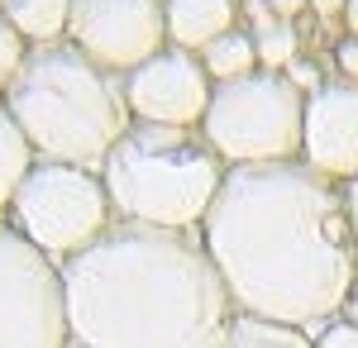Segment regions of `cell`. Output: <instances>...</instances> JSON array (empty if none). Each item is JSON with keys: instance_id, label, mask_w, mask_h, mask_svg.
Segmentation results:
<instances>
[{"instance_id": "cell-19", "label": "cell", "mask_w": 358, "mask_h": 348, "mask_svg": "<svg viewBox=\"0 0 358 348\" xmlns=\"http://www.w3.org/2000/svg\"><path fill=\"white\" fill-rule=\"evenodd\" d=\"M282 72H287V81H292V86H296L301 96L320 91V67H315V62H306V57H292V62H287Z\"/></svg>"}, {"instance_id": "cell-12", "label": "cell", "mask_w": 358, "mask_h": 348, "mask_svg": "<svg viewBox=\"0 0 358 348\" xmlns=\"http://www.w3.org/2000/svg\"><path fill=\"white\" fill-rule=\"evenodd\" d=\"M0 15H5V20L15 24V34L34 48V43H57V38L67 34L72 0H0Z\"/></svg>"}, {"instance_id": "cell-13", "label": "cell", "mask_w": 358, "mask_h": 348, "mask_svg": "<svg viewBox=\"0 0 358 348\" xmlns=\"http://www.w3.org/2000/svg\"><path fill=\"white\" fill-rule=\"evenodd\" d=\"M201 67L210 72V81H234V77H248L253 67H258V43H253V34L248 29H229V34H220L215 43H206L201 48Z\"/></svg>"}, {"instance_id": "cell-18", "label": "cell", "mask_w": 358, "mask_h": 348, "mask_svg": "<svg viewBox=\"0 0 358 348\" xmlns=\"http://www.w3.org/2000/svg\"><path fill=\"white\" fill-rule=\"evenodd\" d=\"M310 339H315V348H358V324H349L344 315H339V320L320 324Z\"/></svg>"}, {"instance_id": "cell-3", "label": "cell", "mask_w": 358, "mask_h": 348, "mask_svg": "<svg viewBox=\"0 0 358 348\" xmlns=\"http://www.w3.org/2000/svg\"><path fill=\"white\" fill-rule=\"evenodd\" d=\"M5 106L15 115L20 134L29 138L34 158L72 162L91 172L106 167L110 148L134 124L124 101V77L91 62L67 38L29 48L5 91Z\"/></svg>"}, {"instance_id": "cell-24", "label": "cell", "mask_w": 358, "mask_h": 348, "mask_svg": "<svg viewBox=\"0 0 358 348\" xmlns=\"http://www.w3.org/2000/svg\"><path fill=\"white\" fill-rule=\"evenodd\" d=\"M349 324H358V282H354V291H349V300H344V310H339Z\"/></svg>"}, {"instance_id": "cell-7", "label": "cell", "mask_w": 358, "mask_h": 348, "mask_svg": "<svg viewBox=\"0 0 358 348\" xmlns=\"http://www.w3.org/2000/svg\"><path fill=\"white\" fill-rule=\"evenodd\" d=\"M0 348H72L62 268L0 215Z\"/></svg>"}, {"instance_id": "cell-22", "label": "cell", "mask_w": 358, "mask_h": 348, "mask_svg": "<svg viewBox=\"0 0 358 348\" xmlns=\"http://www.w3.org/2000/svg\"><path fill=\"white\" fill-rule=\"evenodd\" d=\"M306 5H310L320 20H334V15H344V5H349V0H306Z\"/></svg>"}, {"instance_id": "cell-9", "label": "cell", "mask_w": 358, "mask_h": 348, "mask_svg": "<svg viewBox=\"0 0 358 348\" xmlns=\"http://www.w3.org/2000/svg\"><path fill=\"white\" fill-rule=\"evenodd\" d=\"M210 96H215V81L201 67V57L187 48H172V43L148 62H138L134 72H124V101L138 124L201 129Z\"/></svg>"}, {"instance_id": "cell-14", "label": "cell", "mask_w": 358, "mask_h": 348, "mask_svg": "<svg viewBox=\"0 0 358 348\" xmlns=\"http://www.w3.org/2000/svg\"><path fill=\"white\" fill-rule=\"evenodd\" d=\"M29 167H34V148H29V138L20 134L15 115H10L5 96H0V215L10 210V201H15V191H20Z\"/></svg>"}, {"instance_id": "cell-10", "label": "cell", "mask_w": 358, "mask_h": 348, "mask_svg": "<svg viewBox=\"0 0 358 348\" xmlns=\"http://www.w3.org/2000/svg\"><path fill=\"white\" fill-rule=\"evenodd\" d=\"M301 162L325 177H358V81H320V91L306 96L301 124Z\"/></svg>"}, {"instance_id": "cell-16", "label": "cell", "mask_w": 358, "mask_h": 348, "mask_svg": "<svg viewBox=\"0 0 358 348\" xmlns=\"http://www.w3.org/2000/svg\"><path fill=\"white\" fill-rule=\"evenodd\" d=\"M253 43H258V62H263L268 72H282V67L296 57V29H292V20H277V24L258 29Z\"/></svg>"}, {"instance_id": "cell-1", "label": "cell", "mask_w": 358, "mask_h": 348, "mask_svg": "<svg viewBox=\"0 0 358 348\" xmlns=\"http://www.w3.org/2000/svg\"><path fill=\"white\" fill-rule=\"evenodd\" d=\"M201 243L239 315L315 334L339 320L358 282L344 187L310 162H244L224 172Z\"/></svg>"}, {"instance_id": "cell-25", "label": "cell", "mask_w": 358, "mask_h": 348, "mask_svg": "<svg viewBox=\"0 0 358 348\" xmlns=\"http://www.w3.org/2000/svg\"><path fill=\"white\" fill-rule=\"evenodd\" d=\"M344 24L358 34V0H349V5H344Z\"/></svg>"}, {"instance_id": "cell-2", "label": "cell", "mask_w": 358, "mask_h": 348, "mask_svg": "<svg viewBox=\"0 0 358 348\" xmlns=\"http://www.w3.org/2000/svg\"><path fill=\"white\" fill-rule=\"evenodd\" d=\"M72 348H220L234 300L187 229L115 219L62 263Z\"/></svg>"}, {"instance_id": "cell-5", "label": "cell", "mask_w": 358, "mask_h": 348, "mask_svg": "<svg viewBox=\"0 0 358 348\" xmlns=\"http://www.w3.org/2000/svg\"><path fill=\"white\" fill-rule=\"evenodd\" d=\"M306 96L287 81V72H248L234 81H215L210 110L201 119L206 143L229 167L244 162H287L301 153Z\"/></svg>"}, {"instance_id": "cell-17", "label": "cell", "mask_w": 358, "mask_h": 348, "mask_svg": "<svg viewBox=\"0 0 358 348\" xmlns=\"http://www.w3.org/2000/svg\"><path fill=\"white\" fill-rule=\"evenodd\" d=\"M29 43L15 34V24L0 15V96L10 91V81H15V72H20V62H24Z\"/></svg>"}, {"instance_id": "cell-4", "label": "cell", "mask_w": 358, "mask_h": 348, "mask_svg": "<svg viewBox=\"0 0 358 348\" xmlns=\"http://www.w3.org/2000/svg\"><path fill=\"white\" fill-rule=\"evenodd\" d=\"M224 158L206 143L201 129L172 124H129L110 148L101 182L110 196L115 219L158 224V229H192L201 224L215 191L224 182Z\"/></svg>"}, {"instance_id": "cell-6", "label": "cell", "mask_w": 358, "mask_h": 348, "mask_svg": "<svg viewBox=\"0 0 358 348\" xmlns=\"http://www.w3.org/2000/svg\"><path fill=\"white\" fill-rule=\"evenodd\" d=\"M5 219L24 234L43 258H53L57 268L67 258L86 253L115 224L110 196L101 172L91 167H72V162H43L34 158L24 182L15 191Z\"/></svg>"}, {"instance_id": "cell-21", "label": "cell", "mask_w": 358, "mask_h": 348, "mask_svg": "<svg viewBox=\"0 0 358 348\" xmlns=\"http://www.w3.org/2000/svg\"><path fill=\"white\" fill-rule=\"evenodd\" d=\"M344 210H349V229H354V253H358V177H349V187H344Z\"/></svg>"}, {"instance_id": "cell-23", "label": "cell", "mask_w": 358, "mask_h": 348, "mask_svg": "<svg viewBox=\"0 0 358 348\" xmlns=\"http://www.w3.org/2000/svg\"><path fill=\"white\" fill-rule=\"evenodd\" d=\"M268 10L277 20H296V10H306V0H268Z\"/></svg>"}, {"instance_id": "cell-8", "label": "cell", "mask_w": 358, "mask_h": 348, "mask_svg": "<svg viewBox=\"0 0 358 348\" xmlns=\"http://www.w3.org/2000/svg\"><path fill=\"white\" fill-rule=\"evenodd\" d=\"M67 43H77L106 72L124 77L167 48L163 0H72Z\"/></svg>"}, {"instance_id": "cell-20", "label": "cell", "mask_w": 358, "mask_h": 348, "mask_svg": "<svg viewBox=\"0 0 358 348\" xmlns=\"http://www.w3.org/2000/svg\"><path fill=\"white\" fill-rule=\"evenodd\" d=\"M334 62H339V72H344L349 81H358V34H354V38H344V43L334 48Z\"/></svg>"}, {"instance_id": "cell-11", "label": "cell", "mask_w": 358, "mask_h": 348, "mask_svg": "<svg viewBox=\"0 0 358 348\" xmlns=\"http://www.w3.org/2000/svg\"><path fill=\"white\" fill-rule=\"evenodd\" d=\"M167 20V43L201 53L206 43H215L220 34L234 29L239 20V0H163Z\"/></svg>"}, {"instance_id": "cell-15", "label": "cell", "mask_w": 358, "mask_h": 348, "mask_svg": "<svg viewBox=\"0 0 358 348\" xmlns=\"http://www.w3.org/2000/svg\"><path fill=\"white\" fill-rule=\"evenodd\" d=\"M220 348H315V339L306 329H296V324L234 315V324H229V334L220 339Z\"/></svg>"}]
</instances>
